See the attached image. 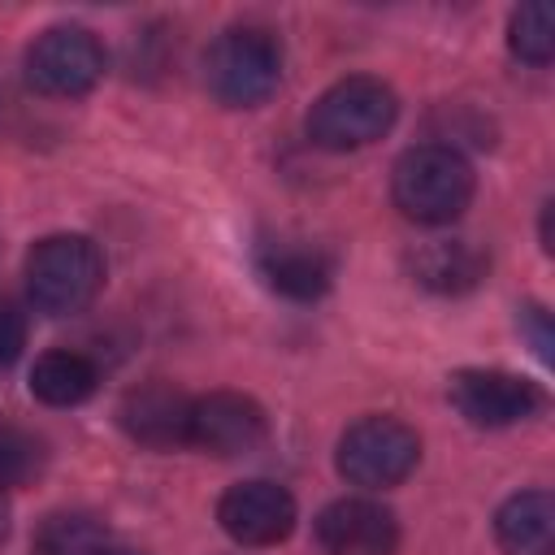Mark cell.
Segmentation results:
<instances>
[{
  "label": "cell",
  "mask_w": 555,
  "mask_h": 555,
  "mask_svg": "<svg viewBox=\"0 0 555 555\" xmlns=\"http://www.w3.org/2000/svg\"><path fill=\"white\" fill-rule=\"evenodd\" d=\"M217 520L238 546H278L295 529V499L278 481H238L221 494Z\"/></svg>",
  "instance_id": "9"
},
{
  "label": "cell",
  "mask_w": 555,
  "mask_h": 555,
  "mask_svg": "<svg viewBox=\"0 0 555 555\" xmlns=\"http://www.w3.org/2000/svg\"><path fill=\"white\" fill-rule=\"evenodd\" d=\"M87 555H139V551H130V546H104V542H100V546H91Z\"/></svg>",
  "instance_id": "21"
},
{
  "label": "cell",
  "mask_w": 555,
  "mask_h": 555,
  "mask_svg": "<svg viewBox=\"0 0 555 555\" xmlns=\"http://www.w3.org/2000/svg\"><path fill=\"white\" fill-rule=\"evenodd\" d=\"M104 286V256L87 234H48L26 256V295L43 317L82 312Z\"/></svg>",
  "instance_id": "3"
},
{
  "label": "cell",
  "mask_w": 555,
  "mask_h": 555,
  "mask_svg": "<svg viewBox=\"0 0 555 555\" xmlns=\"http://www.w3.org/2000/svg\"><path fill=\"white\" fill-rule=\"evenodd\" d=\"M395 117H399V95L390 91V82L351 74L317 95V104L308 108V134L325 152H356L377 143L395 126Z\"/></svg>",
  "instance_id": "2"
},
{
  "label": "cell",
  "mask_w": 555,
  "mask_h": 555,
  "mask_svg": "<svg viewBox=\"0 0 555 555\" xmlns=\"http://www.w3.org/2000/svg\"><path fill=\"white\" fill-rule=\"evenodd\" d=\"M104 78V48L87 26H52L26 48V82L43 95L74 100Z\"/></svg>",
  "instance_id": "6"
},
{
  "label": "cell",
  "mask_w": 555,
  "mask_h": 555,
  "mask_svg": "<svg viewBox=\"0 0 555 555\" xmlns=\"http://www.w3.org/2000/svg\"><path fill=\"white\" fill-rule=\"evenodd\" d=\"M447 395H451L455 412L481 429L520 425V421L538 416L546 403L538 382H529L520 373H503V369H460V373H451Z\"/></svg>",
  "instance_id": "7"
},
{
  "label": "cell",
  "mask_w": 555,
  "mask_h": 555,
  "mask_svg": "<svg viewBox=\"0 0 555 555\" xmlns=\"http://www.w3.org/2000/svg\"><path fill=\"white\" fill-rule=\"evenodd\" d=\"M395 208L416 225H451L473 199V165L451 143H416L390 173Z\"/></svg>",
  "instance_id": "1"
},
{
  "label": "cell",
  "mask_w": 555,
  "mask_h": 555,
  "mask_svg": "<svg viewBox=\"0 0 555 555\" xmlns=\"http://www.w3.org/2000/svg\"><path fill=\"white\" fill-rule=\"evenodd\" d=\"M95 542V529L78 516H56L48 529H43V555H87Z\"/></svg>",
  "instance_id": "18"
},
{
  "label": "cell",
  "mask_w": 555,
  "mask_h": 555,
  "mask_svg": "<svg viewBox=\"0 0 555 555\" xmlns=\"http://www.w3.org/2000/svg\"><path fill=\"white\" fill-rule=\"evenodd\" d=\"M494 538L507 555L555 551V499L546 490H520L494 512Z\"/></svg>",
  "instance_id": "14"
},
{
  "label": "cell",
  "mask_w": 555,
  "mask_h": 555,
  "mask_svg": "<svg viewBox=\"0 0 555 555\" xmlns=\"http://www.w3.org/2000/svg\"><path fill=\"white\" fill-rule=\"evenodd\" d=\"M507 48L516 61L529 65H546L555 52V9L546 0H529L512 13L507 22Z\"/></svg>",
  "instance_id": "16"
},
{
  "label": "cell",
  "mask_w": 555,
  "mask_h": 555,
  "mask_svg": "<svg viewBox=\"0 0 555 555\" xmlns=\"http://www.w3.org/2000/svg\"><path fill=\"white\" fill-rule=\"evenodd\" d=\"M269 434V416L264 408L251 399V395H238V390H212V395H199L191 399V429H186V442L208 451V455H247L264 442Z\"/></svg>",
  "instance_id": "8"
},
{
  "label": "cell",
  "mask_w": 555,
  "mask_h": 555,
  "mask_svg": "<svg viewBox=\"0 0 555 555\" xmlns=\"http://www.w3.org/2000/svg\"><path fill=\"white\" fill-rule=\"evenodd\" d=\"M100 373L82 351H48L30 369V395L48 408H78L95 395Z\"/></svg>",
  "instance_id": "15"
},
{
  "label": "cell",
  "mask_w": 555,
  "mask_h": 555,
  "mask_svg": "<svg viewBox=\"0 0 555 555\" xmlns=\"http://www.w3.org/2000/svg\"><path fill=\"white\" fill-rule=\"evenodd\" d=\"M208 91L230 108L264 104L282 82V43L264 26H230L204 56Z\"/></svg>",
  "instance_id": "4"
},
{
  "label": "cell",
  "mask_w": 555,
  "mask_h": 555,
  "mask_svg": "<svg viewBox=\"0 0 555 555\" xmlns=\"http://www.w3.org/2000/svg\"><path fill=\"white\" fill-rule=\"evenodd\" d=\"M412 282L434 295H464L486 278V256L464 238H438L408 256Z\"/></svg>",
  "instance_id": "13"
},
{
  "label": "cell",
  "mask_w": 555,
  "mask_h": 555,
  "mask_svg": "<svg viewBox=\"0 0 555 555\" xmlns=\"http://www.w3.org/2000/svg\"><path fill=\"white\" fill-rule=\"evenodd\" d=\"M22 347H26V317L9 299H0V364H13Z\"/></svg>",
  "instance_id": "19"
},
{
  "label": "cell",
  "mask_w": 555,
  "mask_h": 555,
  "mask_svg": "<svg viewBox=\"0 0 555 555\" xmlns=\"http://www.w3.org/2000/svg\"><path fill=\"white\" fill-rule=\"evenodd\" d=\"M260 278L286 299H321L334 282V260L308 238H269L256 251Z\"/></svg>",
  "instance_id": "12"
},
{
  "label": "cell",
  "mask_w": 555,
  "mask_h": 555,
  "mask_svg": "<svg viewBox=\"0 0 555 555\" xmlns=\"http://www.w3.org/2000/svg\"><path fill=\"white\" fill-rule=\"evenodd\" d=\"M117 421L121 429L152 447V451H173V447H186V429H191V399L173 386V382H143V386H130L121 395V408H117Z\"/></svg>",
  "instance_id": "11"
},
{
  "label": "cell",
  "mask_w": 555,
  "mask_h": 555,
  "mask_svg": "<svg viewBox=\"0 0 555 555\" xmlns=\"http://www.w3.org/2000/svg\"><path fill=\"white\" fill-rule=\"evenodd\" d=\"M43 464V451L22 429H0V490L26 486Z\"/></svg>",
  "instance_id": "17"
},
{
  "label": "cell",
  "mask_w": 555,
  "mask_h": 555,
  "mask_svg": "<svg viewBox=\"0 0 555 555\" xmlns=\"http://www.w3.org/2000/svg\"><path fill=\"white\" fill-rule=\"evenodd\" d=\"M421 464V438L399 416H360L338 438V473L364 490H390Z\"/></svg>",
  "instance_id": "5"
},
{
  "label": "cell",
  "mask_w": 555,
  "mask_h": 555,
  "mask_svg": "<svg viewBox=\"0 0 555 555\" xmlns=\"http://www.w3.org/2000/svg\"><path fill=\"white\" fill-rule=\"evenodd\" d=\"M520 321H525V330L533 334V351H538L542 360H551V330H546V312L533 304V308H525V312H520Z\"/></svg>",
  "instance_id": "20"
},
{
  "label": "cell",
  "mask_w": 555,
  "mask_h": 555,
  "mask_svg": "<svg viewBox=\"0 0 555 555\" xmlns=\"http://www.w3.org/2000/svg\"><path fill=\"white\" fill-rule=\"evenodd\" d=\"M317 542L330 555H395L399 520L377 499H334L317 516Z\"/></svg>",
  "instance_id": "10"
}]
</instances>
